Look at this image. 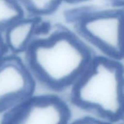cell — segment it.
I'll list each match as a JSON object with an SVG mask.
<instances>
[{"label":"cell","instance_id":"1","mask_svg":"<svg viewBox=\"0 0 124 124\" xmlns=\"http://www.w3.org/2000/svg\"><path fill=\"white\" fill-rule=\"evenodd\" d=\"M24 54L36 83L58 93L70 89L96 54L76 32L58 24L36 36Z\"/></svg>","mask_w":124,"mask_h":124},{"label":"cell","instance_id":"2","mask_svg":"<svg viewBox=\"0 0 124 124\" xmlns=\"http://www.w3.org/2000/svg\"><path fill=\"white\" fill-rule=\"evenodd\" d=\"M70 90L76 107L109 123L119 121L124 112V65L95 54Z\"/></svg>","mask_w":124,"mask_h":124},{"label":"cell","instance_id":"3","mask_svg":"<svg viewBox=\"0 0 124 124\" xmlns=\"http://www.w3.org/2000/svg\"><path fill=\"white\" fill-rule=\"evenodd\" d=\"M75 32L102 55L121 61L124 59V9L81 8L66 13Z\"/></svg>","mask_w":124,"mask_h":124},{"label":"cell","instance_id":"4","mask_svg":"<svg viewBox=\"0 0 124 124\" xmlns=\"http://www.w3.org/2000/svg\"><path fill=\"white\" fill-rule=\"evenodd\" d=\"M71 110L55 93L35 94L5 113L1 124H69Z\"/></svg>","mask_w":124,"mask_h":124},{"label":"cell","instance_id":"5","mask_svg":"<svg viewBox=\"0 0 124 124\" xmlns=\"http://www.w3.org/2000/svg\"><path fill=\"white\" fill-rule=\"evenodd\" d=\"M36 84L24 61L7 54L0 61V113L33 95Z\"/></svg>","mask_w":124,"mask_h":124},{"label":"cell","instance_id":"6","mask_svg":"<svg viewBox=\"0 0 124 124\" xmlns=\"http://www.w3.org/2000/svg\"><path fill=\"white\" fill-rule=\"evenodd\" d=\"M42 18L24 16L13 23L5 30V44L12 54L25 53L33 40L50 27Z\"/></svg>","mask_w":124,"mask_h":124},{"label":"cell","instance_id":"7","mask_svg":"<svg viewBox=\"0 0 124 124\" xmlns=\"http://www.w3.org/2000/svg\"><path fill=\"white\" fill-rule=\"evenodd\" d=\"M25 15L18 0H0V33Z\"/></svg>","mask_w":124,"mask_h":124},{"label":"cell","instance_id":"8","mask_svg":"<svg viewBox=\"0 0 124 124\" xmlns=\"http://www.w3.org/2000/svg\"><path fill=\"white\" fill-rule=\"evenodd\" d=\"M28 15L42 18L53 14L62 0H18Z\"/></svg>","mask_w":124,"mask_h":124},{"label":"cell","instance_id":"9","mask_svg":"<svg viewBox=\"0 0 124 124\" xmlns=\"http://www.w3.org/2000/svg\"><path fill=\"white\" fill-rule=\"evenodd\" d=\"M70 124H111V123L101 119L92 117H84L76 119Z\"/></svg>","mask_w":124,"mask_h":124},{"label":"cell","instance_id":"10","mask_svg":"<svg viewBox=\"0 0 124 124\" xmlns=\"http://www.w3.org/2000/svg\"><path fill=\"white\" fill-rule=\"evenodd\" d=\"M8 52V49L5 44L4 38L1 36L0 33V61L7 55Z\"/></svg>","mask_w":124,"mask_h":124},{"label":"cell","instance_id":"11","mask_svg":"<svg viewBox=\"0 0 124 124\" xmlns=\"http://www.w3.org/2000/svg\"><path fill=\"white\" fill-rule=\"evenodd\" d=\"M88 1H90V0H62L63 2H67V3L69 4H79Z\"/></svg>","mask_w":124,"mask_h":124},{"label":"cell","instance_id":"12","mask_svg":"<svg viewBox=\"0 0 124 124\" xmlns=\"http://www.w3.org/2000/svg\"><path fill=\"white\" fill-rule=\"evenodd\" d=\"M120 121H122V123L124 124V113L122 114V116H121V119H120Z\"/></svg>","mask_w":124,"mask_h":124},{"label":"cell","instance_id":"13","mask_svg":"<svg viewBox=\"0 0 124 124\" xmlns=\"http://www.w3.org/2000/svg\"><path fill=\"white\" fill-rule=\"evenodd\" d=\"M123 124V123H121V124Z\"/></svg>","mask_w":124,"mask_h":124}]
</instances>
